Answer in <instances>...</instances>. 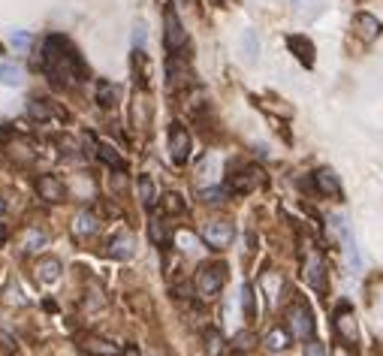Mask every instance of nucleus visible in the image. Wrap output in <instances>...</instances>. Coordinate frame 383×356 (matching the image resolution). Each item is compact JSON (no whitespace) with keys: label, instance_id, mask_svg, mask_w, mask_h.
<instances>
[{"label":"nucleus","instance_id":"1","mask_svg":"<svg viewBox=\"0 0 383 356\" xmlns=\"http://www.w3.org/2000/svg\"><path fill=\"white\" fill-rule=\"evenodd\" d=\"M40 67L52 75L55 82L61 85H75L88 75V67L82 63V58L73 52L67 40L61 36H48L46 46H43V58H40Z\"/></svg>","mask_w":383,"mask_h":356},{"label":"nucleus","instance_id":"2","mask_svg":"<svg viewBox=\"0 0 383 356\" xmlns=\"http://www.w3.org/2000/svg\"><path fill=\"white\" fill-rule=\"evenodd\" d=\"M287 326H290L293 338H299V341H311L314 338V314H311L305 299H296L287 308Z\"/></svg>","mask_w":383,"mask_h":356},{"label":"nucleus","instance_id":"3","mask_svg":"<svg viewBox=\"0 0 383 356\" xmlns=\"http://www.w3.org/2000/svg\"><path fill=\"white\" fill-rule=\"evenodd\" d=\"M224 284H226V266H221V263L202 266L196 272V290L202 299H218Z\"/></svg>","mask_w":383,"mask_h":356},{"label":"nucleus","instance_id":"4","mask_svg":"<svg viewBox=\"0 0 383 356\" xmlns=\"http://www.w3.org/2000/svg\"><path fill=\"white\" fill-rule=\"evenodd\" d=\"M236 239V226L229 221H209L206 226H202V241L211 248V251H224L233 245Z\"/></svg>","mask_w":383,"mask_h":356},{"label":"nucleus","instance_id":"5","mask_svg":"<svg viewBox=\"0 0 383 356\" xmlns=\"http://www.w3.org/2000/svg\"><path fill=\"white\" fill-rule=\"evenodd\" d=\"M163 43H166V48H169L172 55L182 52V48L187 46V33H184L182 21H178V16H175L172 6L163 12Z\"/></svg>","mask_w":383,"mask_h":356},{"label":"nucleus","instance_id":"6","mask_svg":"<svg viewBox=\"0 0 383 356\" xmlns=\"http://www.w3.org/2000/svg\"><path fill=\"white\" fill-rule=\"evenodd\" d=\"M169 157L175 167H184L190 157V133L184 124H169Z\"/></svg>","mask_w":383,"mask_h":356},{"label":"nucleus","instance_id":"7","mask_svg":"<svg viewBox=\"0 0 383 356\" xmlns=\"http://www.w3.org/2000/svg\"><path fill=\"white\" fill-rule=\"evenodd\" d=\"M335 333L341 335V341L347 347H353L356 341H360V329H356V320H353V308L347 302L338 305V311H335Z\"/></svg>","mask_w":383,"mask_h":356},{"label":"nucleus","instance_id":"8","mask_svg":"<svg viewBox=\"0 0 383 356\" xmlns=\"http://www.w3.org/2000/svg\"><path fill=\"white\" fill-rule=\"evenodd\" d=\"M305 281H308L317 293H326L329 290V281H326V263H323V257L320 253H308V257H305Z\"/></svg>","mask_w":383,"mask_h":356},{"label":"nucleus","instance_id":"9","mask_svg":"<svg viewBox=\"0 0 383 356\" xmlns=\"http://www.w3.org/2000/svg\"><path fill=\"white\" fill-rule=\"evenodd\" d=\"M260 184H263V169L248 167V169H241V172H236L233 178H229L226 190L229 194H251V190H257Z\"/></svg>","mask_w":383,"mask_h":356},{"label":"nucleus","instance_id":"10","mask_svg":"<svg viewBox=\"0 0 383 356\" xmlns=\"http://www.w3.org/2000/svg\"><path fill=\"white\" fill-rule=\"evenodd\" d=\"M36 194H40V199L58 206V202L67 199V187H63V182L58 175H40L36 178Z\"/></svg>","mask_w":383,"mask_h":356},{"label":"nucleus","instance_id":"11","mask_svg":"<svg viewBox=\"0 0 383 356\" xmlns=\"http://www.w3.org/2000/svg\"><path fill=\"white\" fill-rule=\"evenodd\" d=\"M136 253V239L130 233H118L109 239V257L112 260H130Z\"/></svg>","mask_w":383,"mask_h":356},{"label":"nucleus","instance_id":"12","mask_svg":"<svg viewBox=\"0 0 383 356\" xmlns=\"http://www.w3.org/2000/svg\"><path fill=\"white\" fill-rule=\"evenodd\" d=\"M353 28H356V33L362 36L365 43H374L377 36H380V21L372 16V12H356V19H353Z\"/></svg>","mask_w":383,"mask_h":356},{"label":"nucleus","instance_id":"13","mask_svg":"<svg viewBox=\"0 0 383 356\" xmlns=\"http://www.w3.org/2000/svg\"><path fill=\"white\" fill-rule=\"evenodd\" d=\"M79 347H82V353H88V356H121V350L115 347L112 341L97 338V335H85V338L79 341Z\"/></svg>","mask_w":383,"mask_h":356},{"label":"nucleus","instance_id":"14","mask_svg":"<svg viewBox=\"0 0 383 356\" xmlns=\"http://www.w3.org/2000/svg\"><path fill=\"white\" fill-rule=\"evenodd\" d=\"M287 46H290V52L305 63V67H314V43L308 40V36L290 33V36H287Z\"/></svg>","mask_w":383,"mask_h":356},{"label":"nucleus","instance_id":"15","mask_svg":"<svg viewBox=\"0 0 383 356\" xmlns=\"http://www.w3.org/2000/svg\"><path fill=\"white\" fill-rule=\"evenodd\" d=\"M166 79H169V88L175 91V88H182V85H187L190 82V70H187V63L178 58V55H172L169 58V63H166Z\"/></svg>","mask_w":383,"mask_h":356},{"label":"nucleus","instance_id":"16","mask_svg":"<svg viewBox=\"0 0 383 356\" xmlns=\"http://www.w3.org/2000/svg\"><path fill=\"white\" fill-rule=\"evenodd\" d=\"M290 6H293V16H296V19H302V21H314V19L323 12L326 0H290Z\"/></svg>","mask_w":383,"mask_h":356},{"label":"nucleus","instance_id":"17","mask_svg":"<svg viewBox=\"0 0 383 356\" xmlns=\"http://www.w3.org/2000/svg\"><path fill=\"white\" fill-rule=\"evenodd\" d=\"M61 272H63V266H61L58 257H40L36 260V278H40L43 284H55L61 278Z\"/></svg>","mask_w":383,"mask_h":356},{"label":"nucleus","instance_id":"18","mask_svg":"<svg viewBox=\"0 0 383 356\" xmlns=\"http://www.w3.org/2000/svg\"><path fill=\"white\" fill-rule=\"evenodd\" d=\"M314 184H317V190H320L323 197H338L341 194V182H338V175L332 169H317L314 172Z\"/></svg>","mask_w":383,"mask_h":356},{"label":"nucleus","instance_id":"19","mask_svg":"<svg viewBox=\"0 0 383 356\" xmlns=\"http://www.w3.org/2000/svg\"><path fill=\"white\" fill-rule=\"evenodd\" d=\"M100 230V221H97V214L94 211H79L73 218V233L79 236V239H88V236H94Z\"/></svg>","mask_w":383,"mask_h":356},{"label":"nucleus","instance_id":"20","mask_svg":"<svg viewBox=\"0 0 383 356\" xmlns=\"http://www.w3.org/2000/svg\"><path fill=\"white\" fill-rule=\"evenodd\" d=\"M263 345H266V350H269V353H284L290 347V329H280V326L269 329L266 338H263Z\"/></svg>","mask_w":383,"mask_h":356},{"label":"nucleus","instance_id":"21","mask_svg":"<svg viewBox=\"0 0 383 356\" xmlns=\"http://www.w3.org/2000/svg\"><path fill=\"white\" fill-rule=\"evenodd\" d=\"M241 58H245L248 63H257V58H260V36H257V31H245V33H241Z\"/></svg>","mask_w":383,"mask_h":356},{"label":"nucleus","instance_id":"22","mask_svg":"<svg viewBox=\"0 0 383 356\" xmlns=\"http://www.w3.org/2000/svg\"><path fill=\"white\" fill-rule=\"evenodd\" d=\"M139 199H142L145 209H154L157 206V187H154V178L151 175H139Z\"/></svg>","mask_w":383,"mask_h":356},{"label":"nucleus","instance_id":"23","mask_svg":"<svg viewBox=\"0 0 383 356\" xmlns=\"http://www.w3.org/2000/svg\"><path fill=\"white\" fill-rule=\"evenodd\" d=\"M0 85L6 88H21L24 85V73L16 63H0Z\"/></svg>","mask_w":383,"mask_h":356},{"label":"nucleus","instance_id":"24","mask_svg":"<svg viewBox=\"0 0 383 356\" xmlns=\"http://www.w3.org/2000/svg\"><path fill=\"white\" fill-rule=\"evenodd\" d=\"M202 341H206V356H224L226 341H224V335H221V329H206Z\"/></svg>","mask_w":383,"mask_h":356},{"label":"nucleus","instance_id":"25","mask_svg":"<svg viewBox=\"0 0 383 356\" xmlns=\"http://www.w3.org/2000/svg\"><path fill=\"white\" fill-rule=\"evenodd\" d=\"M341 248H344V257H347V263H350V269L353 272H360L362 269V260H360V248H356V239H353V230L344 236V241H341Z\"/></svg>","mask_w":383,"mask_h":356},{"label":"nucleus","instance_id":"26","mask_svg":"<svg viewBox=\"0 0 383 356\" xmlns=\"http://www.w3.org/2000/svg\"><path fill=\"white\" fill-rule=\"evenodd\" d=\"M97 157L106 163V167H115V169H124V160H121V155L115 151L109 142H97Z\"/></svg>","mask_w":383,"mask_h":356},{"label":"nucleus","instance_id":"27","mask_svg":"<svg viewBox=\"0 0 383 356\" xmlns=\"http://www.w3.org/2000/svg\"><path fill=\"white\" fill-rule=\"evenodd\" d=\"M241 311H245V320H253V317H257V299H253L251 284H241Z\"/></svg>","mask_w":383,"mask_h":356},{"label":"nucleus","instance_id":"28","mask_svg":"<svg viewBox=\"0 0 383 356\" xmlns=\"http://www.w3.org/2000/svg\"><path fill=\"white\" fill-rule=\"evenodd\" d=\"M160 209L166 211V214H184V199H182V194H163L160 197Z\"/></svg>","mask_w":383,"mask_h":356},{"label":"nucleus","instance_id":"29","mask_svg":"<svg viewBox=\"0 0 383 356\" xmlns=\"http://www.w3.org/2000/svg\"><path fill=\"white\" fill-rule=\"evenodd\" d=\"M148 236H151V241H154V245H169V233H166V224L160 221V218H151L148 221Z\"/></svg>","mask_w":383,"mask_h":356},{"label":"nucleus","instance_id":"30","mask_svg":"<svg viewBox=\"0 0 383 356\" xmlns=\"http://www.w3.org/2000/svg\"><path fill=\"white\" fill-rule=\"evenodd\" d=\"M28 115H31L33 121H48V118H52V109H48V100L33 97L31 103H28Z\"/></svg>","mask_w":383,"mask_h":356},{"label":"nucleus","instance_id":"31","mask_svg":"<svg viewBox=\"0 0 383 356\" xmlns=\"http://www.w3.org/2000/svg\"><path fill=\"white\" fill-rule=\"evenodd\" d=\"M115 97H118V91H115L112 82H97V103L100 106H115Z\"/></svg>","mask_w":383,"mask_h":356},{"label":"nucleus","instance_id":"32","mask_svg":"<svg viewBox=\"0 0 383 356\" xmlns=\"http://www.w3.org/2000/svg\"><path fill=\"white\" fill-rule=\"evenodd\" d=\"M46 241H48V236H46L43 230H36V226H33V230H28V236H24L21 251H40V248L46 245Z\"/></svg>","mask_w":383,"mask_h":356},{"label":"nucleus","instance_id":"33","mask_svg":"<svg viewBox=\"0 0 383 356\" xmlns=\"http://www.w3.org/2000/svg\"><path fill=\"white\" fill-rule=\"evenodd\" d=\"M226 194H229V190H224V187H206V190H199V197L206 199V202H224Z\"/></svg>","mask_w":383,"mask_h":356},{"label":"nucleus","instance_id":"34","mask_svg":"<svg viewBox=\"0 0 383 356\" xmlns=\"http://www.w3.org/2000/svg\"><path fill=\"white\" fill-rule=\"evenodd\" d=\"M251 345H253V335H251V333H238V335L233 338V347H236V350H248Z\"/></svg>","mask_w":383,"mask_h":356},{"label":"nucleus","instance_id":"35","mask_svg":"<svg viewBox=\"0 0 383 356\" xmlns=\"http://www.w3.org/2000/svg\"><path fill=\"white\" fill-rule=\"evenodd\" d=\"M9 40H12V46H19V48H28L31 46V36L24 33V31H12Z\"/></svg>","mask_w":383,"mask_h":356},{"label":"nucleus","instance_id":"36","mask_svg":"<svg viewBox=\"0 0 383 356\" xmlns=\"http://www.w3.org/2000/svg\"><path fill=\"white\" fill-rule=\"evenodd\" d=\"M145 40H148L145 24H136V31H133V46H136V48H145Z\"/></svg>","mask_w":383,"mask_h":356},{"label":"nucleus","instance_id":"37","mask_svg":"<svg viewBox=\"0 0 383 356\" xmlns=\"http://www.w3.org/2000/svg\"><path fill=\"white\" fill-rule=\"evenodd\" d=\"M305 356H326V353H323V345H320L317 338H311L308 345H305Z\"/></svg>","mask_w":383,"mask_h":356},{"label":"nucleus","instance_id":"38","mask_svg":"<svg viewBox=\"0 0 383 356\" xmlns=\"http://www.w3.org/2000/svg\"><path fill=\"white\" fill-rule=\"evenodd\" d=\"M214 169H218V160H214V157H206V160H202V167H199V175L211 178V172H214Z\"/></svg>","mask_w":383,"mask_h":356},{"label":"nucleus","instance_id":"39","mask_svg":"<svg viewBox=\"0 0 383 356\" xmlns=\"http://www.w3.org/2000/svg\"><path fill=\"white\" fill-rule=\"evenodd\" d=\"M175 241L182 245V251H194V236H190V233H178Z\"/></svg>","mask_w":383,"mask_h":356},{"label":"nucleus","instance_id":"40","mask_svg":"<svg viewBox=\"0 0 383 356\" xmlns=\"http://www.w3.org/2000/svg\"><path fill=\"white\" fill-rule=\"evenodd\" d=\"M6 239H9V230H6V226H4V224H0V248H4V245H6Z\"/></svg>","mask_w":383,"mask_h":356},{"label":"nucleus","instance_id":"41","mask_svg":"<svg viewBox=\"0 0 383 356\" xmlns=\"http://www.w3.org/2000/svg\"><path fill=\"white\" fill-rule=\"evenodd\" d=\"M335 356H353V350H350L347 345H344V347H338V350H335Z\"/></svg>","mask_w":383,"mask_h":356},{"label":"nucleus","instance_id":"42","mask_svg":"<svg viewBox=\"0 0 383 356\" xmlns=\"http://www.w3.org/2000/svg\"><path fill=\"white\" fill-rule=\"evenodd\" d=\"M9 350H12V345H9V341H4V345H0V356H9Z\"/></svg>","mask_w":383,"mask_h":356},{"label":"nucleus","instance_id":"43","mask_svg":"<svg viewBox=\"0 0 383 356\" xmlns=\"http://www.w3.org/2000/svg\"><path fill=\"white\" fill-rule=\"evenodd\" d=\"M6 211H9V202H6L4 197H0V214H6Z\"/></svg>","mask_w":383,"mask_h":356}]
</instances>
